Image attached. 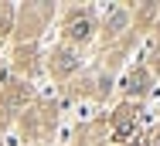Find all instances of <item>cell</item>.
Instances as JSON below:
<instances>
[{"mask_svg": "<svg viewBox=\"0 0 160 146\" xmlns=\"http://www.w3.org/2000/svg\"><path fill=\"white\" fill-rule=\"evenodd\" d=\"M129 126H133V109L123 105V109H119V119H116V136H119V139L129 136Z\"/></svg>", "mask_w": 160, "mask_h": 146, "instance_id": "obj_2", "label": "cell"}, {"mask_svg": "<svg viewBox=\"0 0 160 146\" xmlns=\"http://www.w3.org/2000/svg\"><path fill=\"white\" fill-rule=\"evenodd\" d=\"M92 34V17L89 14H72L68 17V37L72 41H85Z\"/></svg>", "mask_w": 160, "mask_h": 146, "instance_id": "obj_1", "label": "cell"}, {"mask_svg": "<svg viewBox=\"0 0 160 146\" xmlns=\"http://www.w3.org/2000/svg\"><path fill=\"white\" fill-rule=\"evenodd\" d=\"M55 58H58V61H51V65H55L58 71H72V68L78 65V61H75V55H72V51H58Z\"/></svg>", "mask_w": 160, "mask_h": 146, "instance_id": "obj_4", "label": "cell"}, {"mask_svg": "<svg viewBox=\"0 0 160 146\" xmlns=\"http://www.w3.org/2000/svg\"><path fill=\"white\" fill-rule=\"evenodd\" d=\"M126 92H147V71H129L126 75Z\"/></svg>", "mask_w": 160, "mask_h": 146, "instance_id": "obj_3", "label": "cell"}, {"mask_svg": "<svg viewBox=\"0 0 160 146\" xmlns=\"http://www.w3.org/2000/svg\"><path fill=\"white\" fill-rule=\"evenodd\" d=\"M133 146H147V143H143V139H140V136H136V143H133Z\"/></svg>", "mask_w": 160, "mask_h": 146, "instance_id": "obj_6", "label": "cell"}, {"mask_svg": "<svg viewBox=\"0 0 160 146\" xmlns=\"http://www.w3.org/2000/svg\"><path fill=\"white\" fill-rule=\"evenodd\" d=\"M106 24H109V27H112V31H119V27H123V24H126V14H123V10H116V14H112V17L106 21Z\"/></svg>", "mask_w": 160, "mask_h": 146, "instance_id": "obj_5", "label": "cell"}, {"mask_svg": "<svg viewBox=\"0 0 160 146\" xmlns=\"http://www.w3.org/2000/svg\"><path fill=\"white\" fill-rule=\"evenodd\" d=\"M157 146H160V133H157Z\"/></svg>", "mask_w": 160, "mask_h": 146, "instance_id": "obj_7", "label": "cell"}]
</instances>
